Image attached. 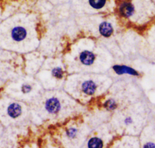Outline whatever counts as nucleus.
Wrapping results in <instances>:
<instances>
[{
  "label": "nucleus",
  "mask_w": 155,
  "mask_h": 148,
  "mask_svg": "<svg viewBox=\"0 0 155 148\" xmlns=\"http://www.w3.org/2000/svg\"><path fill=\"white\" fill-rule=\"evenodd\" d=\"M45 108L49 113L55 114L58 113L61 108V105L59 100L54 97L49 99L46 101Z\"/></svg>",
  "instance_id": "f257e3e1"
},
{
  "label": "nucleus",
  "mask_w": 155,
  "mask_h": 148,
  "mask_svg": "<svg viewBox=\"0 0 155 148\" xmlns=\"http://www.w3.org/2000/svg\"><path fill=\"white\" fill-rule=\"evenodd\" d=\"M26 36V30L21 27L14 28L12 31V37L15 41H21Z\"/></svg>",
  "instance_id": "f03ea898"
},
{
  "label": "nucleus",
  "mask_w": 155,
  "mask_h": 148,
  "mask_svg": "<svg viewBox=\"0 0 155 148\" xmlns=\"http://www.w3.org/2000/svg\"><path fill=\"white\" fill-rule=\"evenodd\" d=\"M95 55L94 53L89 51H84L81 53L80 55V60L84 65H91L95 60Z\"/></svg>",
  "instance_id": "7ed1b4c3"
},
{
  "label": "nucleus",
  "mask_w": 155,
  "mask_h": 148,
  "mask_svg": "<svg viewBox=\"0 0 155 148\" xmlns=\"http://www.w3.org/2000/svg\"><path fill=\"white\" fill-rule=\"evenodd\" d=\"M113 69L115 72L118 74H129L134 76H138V73L133 68L130 67L124 66V65H115L113 67Z\"/></svg>",
  "instance_id": "20e7f679"
},
{
  "label": "nucleus",
  "mask_w": 155,
  "mask_h": 148,
  "mask_svg": "<svg viewBox=\"0 0 155 148\" xmlns=\"http://www.w3.org/2000/svg\"><path fill=\"white\" fill-rule=\"evenodd\" d=\"M22 113L21 106L17 103L10 104L7 108V113L12 118H17Z\"/></svg>",
  "instance_id": "39448f33"
},
{
  "label": "nucleus",
  "mask_w": 155,
  "mask_h": 148,
  "mask_svg": "<svg viewBox=\"0 0 155 148\" xmlns=\"http://www.w3.org/2000/svg\"><path fill=\"white\" fill-rule=\"evenodd\" d=\"M96 88V84L91 81L84 82L82 85V89L84 93L88 95L94 94Z\"/></svg>",
  "instance_id": "423d86ee"
},
{
  "label": "nucleus",
  "mask_w": 155,
  "mask_h": 148,
  "mask_svg": "<svg viewBox=\"0 0 155 148\" xmlns=\"http://www.w3.org/2000/svg\"><path fill=\"white\" fill-rule=\"evenodd\" d=\"M120 12L122 16L129 17L134 12V7L129 3H125L121 5L120 7Z\"/></svg>",
  "instance_id": "0eeeda50"
},
{
  "label": "nucleus",
  "mask_w": 155,
  "mask_h": 148,
  "mask_svg": "<svg viewBox=\"0 0 155 148\" xmlns=\"http://www.w3.org/2000/svg\"><path fill=\"white\" fill-rule=\"evenodd\" d=\"M99 32L103 36L105 37H109L113 32L112 26L109 23L104 22L99 26Z\"/></svg>",
  "instance_id": "6e6552de"
},
{
  "label": "nucleus",
  "mask_w": 155,
  "mask_h": 148,
  "mask_svg": "<svg viewBox=\"0 0 155 148\" xmlns=\"http://www.w3.org/2000/svg\"><path fill=\"white\" fill-rule=\"evenodd\" d=\"M103 143L101 140L97 137L91 138L88 142L89 148H103Z\"/></svg>",
  "instance_id": "1a4fd4ad"
},
{
  "label": "nucleus",
  "mask_w": 155,
  "mask_h": 148,
  "mask_svg": "<svg viewBox=\"0 0 155 148\" xmlns=\"http://www.w3.org/2000/svg\"><path fill=\"white\" fill-rule=\"evenodd\" d=\"M106 0H89L90 5L94 9H99L105 5Z\"/></svg>",
  "instance_id": "9d476101"
},
{
  "label": "nucleus",
  "mask_w": 155,
  "mask_h": 148,
  "mask_svg": "<svg viewBox=\"0 0 155 148\" xmlns=\"http://www.w3.org/2000/svg\"><path fill=\"white\" fill-rule=\"evenodd\" d=\"M104 106L108 110H113L117 107V105H116L115 101L112 99L107 100L104 104Z\"/></svg>",
  "instance_id": "9b49d317"
},
{
  "label": "nucleus",
  "mask_w": 155,
  "mask_h": 148,
  "mask_svg": "<svg viewBox=\"0 0 155 148\" xmlns=\"http://www.w3.org/2000/svg\"><path fill=\"white\" fill-rule=\"evenodd\" d=\"M52 75L54 77H57V78H58V79H61L62 77H63V74H64L63 69H62L61 68H59V67L54 68L52 70Z\"/></svg>",
  "instance_id": "f8f14e48"
},
{
  "label": "nucleus",
  "mask_w": 155,
  "mask_h": 148,
  "mask_svg": "<svg viewBox=\"0 0 155 148\" xmlns=\"http://www.w3.org/2000/svg\"><path fill=\"white\" fill-rule=\"evenodd\" d=\"M77 129H75V128H70L68 129L67 132H66V134H67V135L69 137V138H73L76 136V134H77Z\"/></svg>",
  "instance_id": "ddd939ff"
},
{
  "label": "nucleus",
  "mask_w": 155,
  "mask_h": 148,
  "mask_svg": "<svg viewBox=\"0 0 155 148\" xmlns=\"http://www.w3.org/2000/svg\"><path fill=\"white\" fill-rule=\"evenodd\" d=\"M31 90H32V87L29 85H24L22 87V91L24 93L29 92Z\"/></svg>",
  "instance_id": "4468645a"
},
{
  "label": "nucleus",
  "mask_w": 155,
  "mask_h": 148,
  "mask_svg": "<svg viewBox=\"0 0 155 148\" xmlns=\"http://www.w3.org/2000/svg\"><path fill=\"white\" fill-rule=\"evenodd\" d=\"M144 148H155V144L153 143H147L144 145Z\"/></svg>",
  "instance_id": "2eb2a0df"
},
{
  "label": "nucleus",
  "mask_w": 155,
  "mask_h": 148,
  "mask_svg": "<svg viewBox=\"0 0 155 148\" xmlns=\"http://www.w3.org/2000/svg\"><path fill=\"white\" fill-rule=\"evenodd\" d=\"M131 122H132V120H131V119L128 117V118H127L126 120H125V122L126 124H130L131 123Z\"/></svg>",
  "instance_id": "dca6fc26"
}]
</instances>
